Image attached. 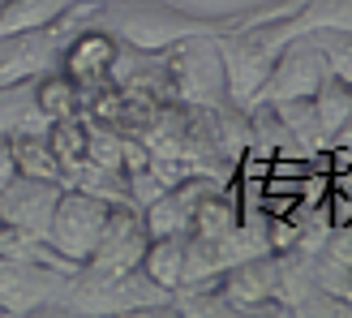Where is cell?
I'll use <instances>...</instances> for the list:
<instances>
[{
	"label": "cell",
	"mask_w": 352,
	"mask_h": 318,
	"mask_svg": "<svg viewBox=\"0 0 352 318\" xmlns=\"http://www.w3.org/2000/svg\"><path fill=\"white\" fill-rule=\"evenodd\" d=\"M99 5H103V0H99Z\"/></svg>",
	"instance_id": "30"
},
{
	"label": "cell",
	"mask_w": 352,
	"mask_h": 318,
	"mask_svg": "<svg viewBox=\"0 0 352 318\" xmlns=\"http://www.w3.org/2000/svg\"><path fill=\"white\" fill-rule=\"evenodd\" d=\"M309 39L322 52L327 74H336L340 82H352V34L348 30H309Z\"/></svg>",
	"instance_id": "24"
},
{
	"label": "cell",
	"mask_w": 352,
	"mask_h": 318,
	"mask_svg": "<svg viewBox=\"0 0 352 318\" xmlns=\"http://www.w3.org/2000/svg\"><path fill=\"white\" fill-rule=\"evenodd\" d=\"M69 0H0V39L22 30H43L60 17Z\"/></svg>",
	"instance_id": "18"
},
{
	"label": "cell",
	"mask_w": 352,
	"mask_h": 318,
	"mask_svg": "<svg viewBox=\"0 0 352 318\" xmlns=\"http://www.w3.org/2000/svg\"><path fill=\"white\" fill-rule=\"evenodd\" d=\"M314 112H318V125H322V138L331 142L344 120L352 116V82H340L336 74H327L322 86L314 91Z\"/></svg>",
	"instance_id": "19"
},
{
	"label": "cell",
	"mask_w": 352,
	"mask_h": 318,
	"mask_svg": "<svg viewBox=\"0 0 352 318\" xmlns=\"http://www.w3.org/2000/svg\"><path fill=\"white\" fill-rule=\"evenodd\" d=\"M69 189V185H65ZM74 189H82V193H91V198H99V202H108V206H116V202H129V181H125V172L120 168H103V164H86L78 168V176H74Z\"/></svg>",
	"instance_id": "21"
},
{
	"label": "cell",
	"mask_w": 352,
	"mask_h": 318,
	"mask_svg": "<svg viewBox=\"0 0 352 318\" xmlns=\"http://www.w3.org/2000/svg\"><path fill=\"white\" fill-rule=\"evenodd\" d=\"M292 22L301 34L309 30H348L352 34V0H301Z\"/></svg>",
	"instance_id": "20"
},
{
	"label": "cell",
	"mask_w": 352,
	"mask_h": 318,
	"mask_svg": "<svg viewBox=\"0 0 352 318\" xmlns=\"http://www.w3.org/2000/svg\"><path fill=\"white\" fill-rule=\"evenodd\" d=\"M202 125L210 134V142L219 147V155L236 168V159L250 151V112L232 99H219L210 108H202Z\"/></svg>",
	"instance_id": "12"
},
{
	"label": "cell",
	"mask_w": 352,
	"mask_h": 318,
	"mask_svg": "<svg viewBox=\"0 0 352 318\" xmlns=\"http://www.w3.org/2000/svg\"><path fill=\"white\" fill-rule=\"evenodd\" d=\"M125 181H129V202L142 211V206H151L155 198H160V193L168 189L160 176H155L151 168H138V172H125Z\"/></svg>",
	"instance_id": "25"
},
{
	"label": "cell",
	"mask_w": 352,
	"mask_h": 318,
	"mask_svg": "<svg viewBox=\"0 0 352 318\" xmlns=\"http://www.w3.org/2000/svg\"><path fill=\"white\" fill-rule=\"evenodd\" d=\"M56 198H60L56 181H39V176L17 172L13 181L0 189V224H17V228H30V233L47 237V220H52Z\"/></svg>",
	"instance_id": "9"
},
{
	"label": "cell",
	"mask_w": 352,
	"mask_h": 318,
	"mask_svg": "<svg viewBox=\"0 0 352 318\" xmlns=\"http://www.w3.org/2000/svg\"><path fill=\"white\" fill-rule=\"evenodd\" d=\"M331 147H352V116L344 120V125H340L336 134H331V142H327V151H331Z\"/></svg>",
	"instance_id": "27"
},
{
	"label": "cell",
	"mask_w": 352,
	"mask_h": 318,
	"mask_svg": "<svg viewBox=\"0 0 352 318\" xmlns=\"http://www.w3.org/2000/svg\"><path fill=\"white\" fill-rule=\"evenodd\" d=\"M69 275L74 271H56V267H43V262L0 258V306H5V314L56 310Z\"/></svg>",
	"instance_id": "6"
},
{
	"label": "cell",
	"mask_w": 352,
	"mask_h": 318,
	"mask_svg": "<svg viewBox=\"0 0 352 318\" xmlns=\"http://www.w3.org/2000/svg\"><path fill=\"white\" fill-rule=\"evenodd\" d=\"M95 26L112 30L120 43L146 47V52H164L176 39H189V34H219L223 17H193L181 13L172 0H103L95 13Z\"/></svg>",
	"instance_id": "2"
},
{
	"label": "cell",
	"mask_w": 352,
	"mask_h": 318,
	"mask_svg": "<svg viewBox=\"0 0 352 318\" xmlns=\"http://www.w3.org/2000/svg\"><path fill=\"white\" fill-rule=\"evenodd\" d=\"M0 314H5V306H0Z\"/></svg>",
	"instance_id": "29"
},
{
	"label": "cell",
	"mask_w": 352,
	"mask_h": 318,
	"mask_svg": "<svg viewBox=\"0 0 352 318\" xmlns=\"http://www.w3.org/2000/svg\"><path fill=\"white\" fill-rule=\"evenodd\" d=\"M327 78V61L322 52L314 47L309 34H296V39L275 56L267 82L254 103H284V99H314V91L322 86Z\"/></svg>",
	"instance_id": "5"
},
{
	"label": "cell",
	"mask_w": 352,
	"mask_h": 318,
	"mask_svg": "<svg viewBox=\"0 0 352 318\" xmlns=\"http://www.w3.org/2000/svg\"><path fill=\"white\" fill-rule=\"evenodd\" d=\"M284 120V129L301 142L305 151H327V138L318 125V112H314V99H284V103H271Z\"/></svg>",
	"instance_id": "22"
},
{
	"label": "cell",
	"mask_w": 352,
	"mask_h": 318,
	"mask_svg": "<svg viewBox=\"0 0 352 318\" xmlns=\"http://www.w3.org/2000/svg\"><path fill=\"white\" fill-rule=\"evenodd\" d=\"M43 134L47 120L34 103V82H13V86H0V138L9 134Z\"/></svg>",
	"instance_id": "13"
},
{
	"label": "cell",
	"mask_w": 352,
	"mask_h": 318,
	"mask_svg": "<svg viewBox=\"0 0 352 318\" xmlns=\"http://www.w3.org/2000/svg\"><path fill=\"white\" fill-rule=\"evenodd\" d=\"M146 241H151V233H146V224H142V211H138L133 202H116L108 211L103 237H99L95 254H91V267L112 271V275L133 271L138 262H142V254H146Z\"/></svg>",
	"instance_id": "8"
},
{
	"label": "cell",
	"mask_w": 352,
	"mask_h": 318,
	"mask_svg": "<svg viewBox=\"0 0 352 318\" xmlns=\"http://www.w3.org/2000/svg\"><path fill=\"white\" fill-rule=\"evenodd\" d=\"M65 43H69V34H60L56 26L22 30V34H5V39H0V86L34 82L39 74L56 69Z\"/></svg>",
	"instance_id": "7"
},
{
	"label": "cell",
	"mask_w": 352,
	"mask_h": 318,
	"mask_svg": "<svg viewBox=\"0 0 352 318\" xmlns=\"http://www.w3.org/2000/svg\"><path fill=\"white\" fill-rule=\"evenodd\" d=\"M296 22L288 17H223V30L215 34L219 39V56H223V78H228V99L250 108L258 99L262 82H267L275 56L296 39Z\"/></svg>",
	"instance_id": "1"
},
{
	"label": "cell",
	"mask_w": 352,
	"mask_h": 318,
	"mask_svg": "<svg viewBox=\"0 0 352 318\" xmlns=\"http://www.w3.org/2000/svg\"><path fill=\"white\" fill-rule=\"evenodd\" d=\"M116 47H120L116 34L91 22V26H82L78 34H69V43L60 47V69H65V74L74 78L78 86H95V82L108 78Z\"/></svg>",
	"instance_id": "10"
},
{
	"label": "cell",
	"mask_w": 352,
	"mask_h": 318,
	"mask_svg": "<svg viewBox=\"0 0 352 318\" xmlns=\"http://www.w3.org/2000/svg\"><path fill=\"white\" fill-rule=\"evenodd\" d=\"M17 176V164H13V151H9V138H0V189Z\"/></svg>",
	"instance_id": "26"
},
{
	"label": "cell",
	"mask_w": 352,
	"mask_h": 318,
	"mask_svg": "<svg viewBox=\"0 0 352 318\" xmlns=\"http://www.w3.org/2000/svg\"><path fill=\"white\" fill-rule=\"evenodd\" d=\"M164 69L176 103L189 108H210V103L228 99V78H223V56L215 34H189L164 47Z\"/></svg>",
	"instance_id": "3"
},
{
	"label": "cell",
	"mask_w": 352,
	"mask_h": 318,
	"mask_svg": "<svg viewBox=\"0 0 352 318\" xmlns=\"http://www.w3.org/2000/svg\"><path fill=\"white\" fill-rule=\"evenodd\" d=\"M138 267H142L160 288L176 293L181 288V271H185V237H151Z\"/></svg>",
	"instance_id": "16"
},
{
	"label": "cell",
	"mask_w": 352,
	"mask_h": 318,
	"mask_svg": "<svg viewBox=\"0 0 352 318\" xmlns=\"http://www.w3.org/2000/svg\"><path fill=\"white\" fill-rule=\"evenodd\" d=\"M172 314H185V318H219V314H236V310L223 297L219 284H206V288H176L172 293Z\"/></svg>",
	"instance_id": "23"
},
{
	"label": "cell",
	"mask_w": 352,
	"mask_h": 318,
	"mask_svg": "<svg viewBox=\"0 0 352 318\" xmlns=\"http://www.w3.org/2000/svg\"><path fill=\"white\" fill-rule=\"evenodd\" d=\"M344 301H348V306H352V284H348V293H344Z\"/></svg>",
	"instance_id": "28"
},
{
	"label": "cell",
	"mask_w": 352,
	"mask_h": 318,
	"mask_svg": "<svg viewBox=\"0 0 352 318\" xmlns=\"http://www.w3.org/2000/svg\"><path fill=\"white\" fill-rule=\"evenodd\" d=\"M34 103H39L43 120L52 125V120H65V116H78L82 108V95H78V82L65 74V69H47V74L34 78Z\"/></svg>",
	"instance_id": "15"
},
{
	"label": "cell",
	"mask_w": 352,
	"mask_h": 318,
	"mask_svg": "<svg viewBox=\"0 0 352 318\" xmlns=\"http://www.w3.org/2000/svg\"><path fill=\"white\" fill-rule=\"evenodd\" d=\"M223 297L232 301L236 314H258V306L279 301L275 297V254H262V258H245L236 267H228L219 279Z\"/></svg>",
	"instance_id": "11"
},
{
	"label": "cell",
	"mask_w": 352,
	"mask_h": 318,
	"mask_svg": "<svg viewBox=\"0 0 352 318\" xmlns=\"http://www.w3.org/2000/svg\"><path fill=\"white\" fill-rule=\"evenodd\" d=\"M9 151H13V164L22 176H39V181H56L65 189V176L56 164V151L47 142V129L43 134H9Z\"/></svg>",
	"instance_id": "14"
},
{
	"label": "cell",
	"mask_w": 352,
	"mask_h": 318,
	"mask_svg": "<svg viewBox=\"0 0 352 318\" xmlns=\"http://www.w3.org/2000/svg\"><path fill=\"white\" fill-rule=\"evenodd\" d=\"M108 202L91 198V193L82 189H60L56 206H52V220H47V245L56 250L65 262H74V267H82V262H91L95 245L103 237V224H108Z\"/></svg>",
	"instance_id": "4"
},
{
	"label": "cell",
	"mask_w": 352,
	"mask_h": 318,
	"mask_svg": "<svg viewBox=\"0 0 352 318\" xmlns=\"http://www.w3.org/2000/svg\"><path fill=\"white\" fill-rule=\"evenodd\" d=\"M47 142H52V151H56V164H60L65 185H74L78 168L86 164V120L82 116L52 120V125H47Z\"/></svg>",
	"instance_id": "17"
}]
</instances>
